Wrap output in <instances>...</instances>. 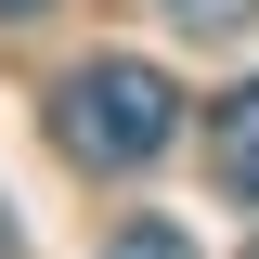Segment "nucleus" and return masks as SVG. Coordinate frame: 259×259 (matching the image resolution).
Listing matches in <instances>:
<instances>
[{
    "mask_svg": "<svg viewBox=\"0 0 259 259\" xmlns=\"http://www.w3.org/2000/svg\"><path fill=\"white\" fill-rule=\"evenodd\" d=\"M52 130H65L78 168H156L168 130H182V91H168L143 52H104V65H78L52 91Z\"/></svg>",
    "mask_w": 259,
    "mask_h": 259,
    "instance_id": "f257e3e1",
    "label": "nucleus"
},
{
    "mask_svg": "<svg viewBox=\"0 0 259 259\" xmlns=\"http://www.w3.org/2000/svg\"><path fill=\"white\" fill-rule=\"evenodd\" d=\"M207 168H221V194H233V207H259V78L221 104V117H207Z\"/></svg>",
    "mask_w": 259,
    "mask_h": 259,
    "instance_id": "f03ea898",
    "label": "nucleus"
},
{
    "mask_svg": "<svg viewBox=\"0 0 259 259\" xmlns=\"http://www.w3.org/2000/svg\"><path fill=\"white\" fill-rule=\"evenodd\" d=\"M104 259H194V233H182V221H117Z\"/></svg>",
    "mask_w": 259,
    "mask_h": 259,
    "instance_id": "7ed1b4c3",
    "label": "nucleus"
},
{
    "mask_svg": "<svg viewBox=\"0 0 259 259\" xmlns=\"http://www.w3.org/2000/svg\"><path fill=\"white\" fill-rule=\"evenodd\" d=\"M168 13H182L194 39H233V26H259V0H168Z\"/></svg>",
    "mask_w": 259,
    "mask_h": 259,
    "instance_id": "20e7f679",
    "label": "nucleus"
},
{
    "mask_svg": "<svg viewBox=\"0 0 259 259\" xmlns=\"http://www.w3.org/2000/svg\"><path fill=\"white\" fill-rule=\"evenodd\" d=\"M39 13H52V0H0V26H39Z\"/></svg>",
    "mask_w": 259,
    "mask_h": 259,
    "instance_id": "39448f33",
    "label": "nucleus"
},
{
    "mask_svg": "<svg viewBox=\"0 0 259 259\" xmlns=\"http://www.w3.org/2000/svg\"><path fill=\"white\" fill-rule=\"evenodd\" d=\"M0 259H13V221H0Z\"/></svg>",
    "mask_w": 259,
    "mask_h": 259,
    "instance_id": "423d86ee",
    "label": "nucleus"
}]
</instances>
